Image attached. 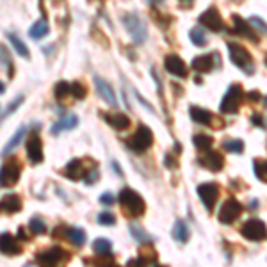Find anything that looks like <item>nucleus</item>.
I'll return each instance as SVG.
<instances>
[{
  "label": "nucleus",
  "instance_id": "1",
  "mask_svg": "<svg viewBox=\"0 0 267 267\" xmlns=\"http://www.w3.org/2000/svg\"><path fill=\"white\" fill-rule=\"evenodd\" d=\"M118 201L123 208V214L132 219L143 218L144 212H146V203H144L143 196L130 187L121 189L120 194H118Z\"/></svg>",
  "mask_w": 267,
  "mask_h": 267
},
{
  "label": "nucleus",
  "instance_id": "12",
  "mask_svg": "<svg viewBox=\"0 0 267 267\" xmlns=\"http://www.w3.org/2000/svg\"><path fill=\"white\" fill-rule=\"evenodd\" d=\"M191 66L196 70L198 73H210L216 66H221V57H219L218 52H210L205 54V56H198L192 59Z\"/></svg>",
  "mask_w": 267,
  "mask_h": 267
},
{
  "label": "nucleus",
  "instance_id": "47",
  "mask_svg": "<svg viewBox=\"0 0 267 267\" xmlns=\"http://www.w3.org/2000/svg\"><path fill=\"white\" fill-rule=\"evenodd\" d=\"M251 123L255 125V127L262 128V130L265 128V120H263V116H262L260 113H255V114H253V116H251Z\"/></svg>",
  "mask_w": 267,
  "mask_h": 267
},
{
  "label": "nucleus",
  "instance_id": "16",
  "mask_svg": "<svg viewBox=\"0 0 267 267\" xmlns=\"http://www.w3.org/2000/svg\"><path fill=\"white\" fill-rule=\"evenodd\" d=\"M87 170H89V166H86V161H82V158H73V161H70L68 164L64 166L63 175L66 178H70V180L79 182L84 178Z\"/></svg>",
  "mask_w": 267,
  "mask_h": 267
},
{
  "label": "nucleus",
  "instance_id": "31",
  "mask_svg": "<svg viewBox=\"0 0 267 267\" xmlns=\"http://www.w3.org/2000/svg\"><path fill=\"white\" fill-rule=\"evenodd\" d=\"M93 251L94 255H113V242L109 239H96L93 242Z\"/></svg>",
  "mask_w": 267,
  "mask_h": 267
},
{
  "label": "nucleus",
  "instance_id": "5",
  "mask_svg": "<svg viewBox=\"0 0 267 267\" xmlns=\"http://www.w3.org/2000/svg\"><path fill=\"white\" fill-rule=\"evenodd\" d=\"M242 100H244V91H242L241 84H232L226 91V94L223 96L219 111L223 114H237L239 109L242 105Z\"/></svg>",
  "mask_w": 267,
  "mask_h": 267
},
{
  "label": "nucleus",
  "instance_id": "40",
  "mask_svg": "<svg viewBox=\"0 0 267 267\" xmlns=\"http://www.w3.org/2000/svg\"><path fill=\"white\" fill-rule=\"evenodd\" d=\"M29 230L32 233H36V235H43V233H46V223L39 218H30Z\"/></svg>",
  "mask_w": 267,
  "mask_h": 267
},
{
  "label": "nucleus",
  "instance_id": "42",
  "mask_svg": "<svg viewBox=\"0 0 267 267\" xmlns=\"http://www.w3.org/2000/svg\"><path fill=\"white\" fill-rule=\"evenodd\" d=\"M96 221H98V225H102V226H114V223H116V216H114L113 212L103 210L98 214Z\"/></svg>",
  "mask_w": 267,
  "mask_h": 267
},
{
  "label": "nucleus",
  "instance_id": "54",
  "mask_svg": "<svg viewBox=\"0 0 267 267\" xmlns=\"http://www.w3.org/2000/svg\"><path fill=\"white\" fill-rule=\"evenodd\" d=\"M249 207H251V210H256V208H258V201H256V199H253Z\"/></svg>",
  "mask_w": 267,
  "mask_h": 267
},
{
  "label": "nucleus",
  "instance_id": "10",
  "mask_svg": "<svg viewBox=\"0 0 267 267\" xmlns=\"http://www.w3.org/2000/svg\"><path fill=\"white\" fill-rule=\"evenodd\" d=\"M198 196H199V199H201V203L205 205L208 214H212L216 203H218V198H219V185L214 184V182L199 184L198 185Z\"/></svg>",
  "mask_w": 267,
  "mask_h": 267
},
{
  "label": "nucleus",
  "instance_id": "6",
  "mask_svg": "<svg viewBox=\"0 0 267 267\" xmlns=\"http://www.w3.org/2000/svg\"><path fill=\"white\" fill-rule=\"evenodd\" d=\"M22 175V162L18 158L11 157L0 168V187H13L18 184Z\"/></svg>",
  "mask_w": 267,
  "mask_h": 267
},
{
  "label": "nucleus",
  "instance_id": "33",
  "mask_svg": "<svg viewBox=\"0 0 267 267\" xmlns=\"http://www.w3.org/2000/svg\"><path fill=\"white\" fill-rule=\"evenodd\" d=\"M189 38H191V41L194 43L196 46H205L208 43V38H207V34H205L203 27H194V29H191Z\"/></svg>",
  "mask_w": 267,
  "mask_h": 267
},
{
  "label": "nucleus",
  "instance_id": "17",
  "mask_svg": "<svg viewBox=\"0 0 267 267\" xmlns=\"http://www.w3.org/2000/svg\"><path fill=\"white\" fill-rule=\"evenodd\" d=\"M22 246L16 241V237H13L9 232L0 233V253L8 256H18L22 255Z\"/></svg>",
  "mask_w": 267,
  "mask_h": 267
},
{
  "label": "nucleus",
  "instance_id": "30",
  "mask_svg": "<svg viewBox=\"0 0 267 267\" xmlns=\"http://www.w3.org/2000/svg\"><path fill=\"white\" fill-rule=\"evenodd\" d=\"M223 150L228 151V153L241 155L244 153V141L235 139V137H228V139L223 141Z\"/></svg>",
  "mask_w": 267,
  "mask_h": 267
},
{
  "label": "nucleus",
  "instance_id": "19",
  "mask_svg": "<svg viewBox=\"0 0 267 267\" xmlns=\"http://www.w3.org/2000/svg\"><path fill=\"white\" fill-rule=\"evenodd\" d=\"M189 114H191V120L198 125H205V127H214L216 128V118L205 107H198V105H191L189 107Z\"/></svg>",
  "mask_w": 267,
  "mask_h": 267
},
{
  "label": "nucleus",
  "instance_id": "11",
  "mask_svg": "<svg viewBox=\"0 0 267 267\" xmlns=\"http://www.w3.org/2000/svg\"><path fill=\"white\" fill-rule=\"evenodd\" d=\"M198 164L201 166V168H205V170L212 171V173H219V171H223V168H225V157H223L219 151H214L208 148V150H203L199 153Z\"/></svg>",
  "mask_w": 267,
  "mask_h": 267
},
{
  "label": "nucleus",
  "instance_id": "56",
  "mask_svg": "<svg viewBox=\"0 0 267 267\" xmlns=\"http://www.w3.org/2000/svg\"><path fill=\"white\" fill-rule=\"evenodd\" d=\"M150 2H153V4H157V2H164V0H150Z\"/></svg>",
  "mask_w": 267,
  "mask_h": 267
},
{
  "label": "nucleus",
  "instance_id": "48",
  "mask_svg": "<svg viewBox=\"0 0 267 267\" xmlns=\"http://www.w3.org/2000/svg\"><path fill=\"white\" fill-rule=\"evenodd\" d=\"M164 166L168 168V170H177V168H178V162H177V158H173V155L168 153V155L164 157Z\"/></svg>",
  "mask_w": 267,
  "mask_h": 267
},
{
  "label": "nucleus",
  "instance_id": "41",
  "mask_svg": "<svg viewBox=\"0 0 267 267\" xmlns=\"http://www.w3.org/2000/svg\"><path fill=\"white\" fill-rule=\"evenodd\" d=\"M54 94H56L57 100H64L70 94V84L66 80H59L54 87Z\"/></svg>",
  "mask_w": 267,
  "mask_h": 267
},
{
  "label": "nucleus",
  "instance_id": "13",
  "mask_svg": "<svg viewBox=\"0 0 267 267\" xmlns=\"http://www.w3.org/2000/svg\"><path fill=\"white\" fill-rule=\"evenodd\" d=\"M198 22L203 27H207L208 30H212V32H221V30H225V20H223V16L219 15V11L216 8H208L205 13H201Z\"/></svg>",
  "mask_w": 267,
  "mask_h": 267
},
{
  "label": "nucleus",
  "instance_id": "28",
  "mask_svg": "<svg viewBox=\"0 0 267 267\" xmlns=\"http://www.w3.org/2000/svg\"><path fill=\"white\" fill-rule=\"evenodd\" d=\"M25 132H27V128L22 125V127H20L18 130L15 132V136H13L11 139H9V143L6 144L4 148H2V155H9V153H13V151H15L16 148L20 146V143H22L23 137H25Z\"/></svg>",
  "mask_w": 267,
  "mask_h": 267
},
{
  "label": "nucleus",
  "instance_id": "3",
  "mask_svg": "<svg viewBox=\"0 0 267 267\" xmlns=\"http://www.w3.org/2000/svg\"><path fill=\"white\" fill-rule=\"evenodd\" d=\"M128 150H132L134 153H144L148 148H151L153 144V132L146 125H139L137 130L125 141Z\"/></svg>",
  "mask_w": 267,
  "mask_h": 267
},
{
  "label": "nucleus",
  "instance_id": "23",
  "mask_svg": "<svg viewBox=\"0 0 267 267\" xmlns=\"http://www.w3.org/2000/svg\"><path fill=\"white\" fill-rule=\"evenodd\" d=\"M157 263H158L157 253H155V249L150 244H146V248L141 249L137 258L128 260V265H157Z\"/></svg>",
  "mask_w": 267,
  "mask_h": 267
},
{
  "label": "nucleus",
  "instance_id": "39",
  "mask_svg": "<svg viewBox=\"0 0 267 267\" xmlns=\"http://www.w3.org/2000/svg\"><path fill=\"white\" fill-rule=\"evenodd\" d=\"M253 171H255V177L258 178L262 184H265L267 182L265 158H255V161H253Z\"/></svg>",
  "mask_w": 267,
  "mask_h": 267
},
{
  "label": "nucleus",
  "instance_id": "44",
  "mask_svg": "<svg viewBox=\"0 0 267 267\" xmlns=\"http://www.w3.org/2000/svg\"><path fill=\"white\" fill-rule=\"evenodd\" d=\"M151 15H153V18H155V22H157V25L158 27H170L171 25V22H173V18H171V16H166V15H158V11L157 9H153V13H151Z\"/></svg>",
  "mask_w": 267,
  "mask_h": 267
},
{
  "label": "nucleus",
  "instance_id": "8",
  "mask_svg": "<svg viewBox=\"0 0 267 267\" xmlns=\"http://www.w3.org/2000/svg\"><path fill=\"white\" fill-rule=\"evenodd\" d=\"M70 260V253L64 251L61 246H54L48 249H41L36 253V262L41 265H59V263H66Z\"/></svg>",
  "mask_w": 267,
  "mask_h": 267
},
{
  "label": "nucleus",
  "instance_id": "36",
  "mask_svg": "<svg viewBox=\"0 0 267 267\" xmlns=\"http://www.w3.org/2000/svg\"><path fill=\"white\" fill-rule=\"evenodd\" d=\"M84 263H89V265H114L116 260L113 255H96L91 256V258H84Z\"/></svg>",
  "mask_w": 267,
  "mask_h": 267
},
{
  "label": "nucleus",
  "instance_id": "18",
  "mask_svg": "<svg viewBox=\"0 0 267 267\" xmlns=\"http://www.w3.org/2000/svg\"><path fill=\"white\" fill-rule=\"evenodd\" d=\"M232 22H233V29L230 30L232 34H239V36H246L249 38L253 43H258V38H256V32L253 30V27L249 25L246 20H242L239 15H233L232 16Z\"/></svg>",
  "mask_w": 267,
  "mask_h": 267
},
{
  "label": "nucleus",
  "instance_id": "20",
  "mask_svg": "<svg viewBox=\"0 0 267 267\" xmlns=\"http://www.w3.org/2000/svg\"><path fill=\"white\" fill-rule=\"evenodd\" d=\"M94 87H96V93L98 96L102 98L103 102L109 103V105H116L118 100H116V93H114L113 86H111L107 80L100 79V77H94Z\"/></svg>",
  "mask_w": 267,
  "mask_h": 267
},
{
  "label": "nucleus",
  "instance_id": "15",
  "mask_svg": "<svg viewBox=\"0 0 267 267\" xmlns=\"http://www.w3.org/2000/svg\"><path fill=\"white\" fill-rule=\"evenodd\" d=\"M27 157L32 164H41L45 155H43V141L38 136V132H32L27 141Z\"/></svg>",
  "mask_w": 267,
  "mask_h": 267
},
{
  "label": "nucleus",
  "instance_id": "53",
  "mask_svg": "<svg viewBox=\"0 0 267 267\" xmlns=\"http://www.w3.org/2000/svg\"><path fill=\"white\" fill-rule=\"evenodd\" d=\"M18 235H20L22 241H29V237H27V233H25V230L23 228H18Z\"/></svg>",
  "mask_w": 267,
  "mask_h": 267
},
{
  "label": "nucleus",
  "instance_id": "27",
  "mask_svg": "<svg viewBox=\"0 0 267 267\" xmlns=\"http://www.w3.org/2000/svg\"><path fill=\"white\" fill-rule=\"evenodd\" d=\"M64 239H68L70 242H72L75 248H82L84 244H86V239H87V235H86V232H84L82 228H68L66 230V237Z\"/></svg>",
  "mask_w": 267,
  "mask_h": 267
},
{
  "label": "nucleus",
  "instance_id": "9",
  "mask_svg": "<svg viewBox=\"0 0 267 267\" xmlns=\"http://www.w3.org/2000/svg\"><path fill=\"white\" fill-rule=\"evenodd\" d=\"M265 233L267 228L262 219H249L241 226V235L253 242H262L265 239Z\"/></svg>",
  "mask_w": 267,
  "mask_h": 267
},
{
  "label": "nucleus",
  "instance_id": "58",
  "mask_svg": "<svg viewBox=\"0 0 267 267\" xmlns=\"http://www.w3.org/2000/svg\"><path fill=\"white\" fill-rule=\"evenodd\" d=\"M87 2H93V0H87ZM102 2H105V0H102Z\"/></svg>",
  "mask_w": 267,
  "mask_h": 267
},
{
  "label": "nucleus",
  "instance_id": "45",
  "mask_svg": "<svg viewBox=\"0 0 267 267\" xmlns=\"http://www.w3.org/2000/svg\"><path fill=\"white\" fill-rule=\"evenodd\" d=\"M248 23L253 27V29H258L262 34H265V22H263L262 18H258V16H251Z\"/></svg>",
  "mask_w": 267,
  "mask_h": 267
},
{
  "label": "nucleus",
  "instance_id": "57",
  "mask_svg": "<svg viewBox=\"0 0 267 267\" xmlns=\"http://www.w3.org/2000/svg\"><path fill=\"white\" fill-rule=\"evenodd\" d=\"M180 2H184V4H189V2H192V0H180Z\"/></svg>",
  "mask_w": 267,
  "mask_h": 267
},
{
  "label": "nucleus",
  "instance_id": "37",
  "mask_svg": "<svg viewBox=\"0 0 267 267\" xmlns=\"http://www.w3.org/2000/svg\"><path fill=\"white\" fill-rule=\"evenodd\" d=\"M0 63H2V64H6V66H8V70H9V77H13V75H15V64H13L11 52H9V50H8V46H6V45H2V43H0Z\"/></svg>",
  "mask_w": 267,
  "mask_h": 267
},
{
  "label": "nucleus",
  "instance_id": "21",
  "mask_svg": "<svg viewBox=\"0 0 267 267\" xmlns=\"http://www.w3.org/2000/svg\"><path fill=\"white\" fill-rule=\"evenodd\" d=\"M23 207V201L18 194H6L0 199V214H16Z\"/></svg>",
  "mask_w": 267,
  "mask_h": 267
},
{
  "label": "nucleus",
  "instance_id": "26",
  "mask_svg": "<svg viewBox=\"0 0 267 267\" xmlns=\"http://www.w3.org/2000/svg\"><path fill=\"white\" fill-rule=\"evenodd\" d=\"M128 232H130L132 237L136 239L137 242H141V244H151V242H153V237H151L146 230H143V226H139L137 223H130V225H128Z\"/></svg>",
  "mask_w": 267,
  "mask_h": 267
},
{
  "label": "nucleus",
  "instance_id": "51",
  "mask_svg": "<svg viewBox=\"0 0 267 267\" xmlns=\"http://www.w3.org/2000/svg\"><path fill=\"white\" fill-rule=\"evenodd\" d=\"M134 94H136V98H137V100H139V102H141V103H143V105H144V107H146V109H148V111H150V113H155V111H153V105H151V103H150V102H146V100H144V98H143V96H141V94H139V93H137V91H134Z\"/></svg>",
  "mask_w": 267,
  "mask_h": 267
},
{
  "label": "nucleus",
  "instance_id": "52",
  "mask_svg": "<svg viewBox=\"0 0 267 267\" xmlns=\"http://www.w3.org/2000/svg\"><path fill=\"white\" fill-rule=\"evenodd\" d=\"M113 170L116 171V173L120 175V177H123V170H121V168H120V164H118L116 161H113Z\"/></svg>",
  "mask_w": 267,
  "mask_h": 267
},
{
  "label": "nucleus",
  "instance_id": "22",
  "mask_svg": "<svg viewBox=\"0 0 267 267\" xmlns=\"http://www.w3.org/2000/svg\"><path fill=\"white\" fill-rule=\"evenodd\" d=\"M100 116L105 120V123H109L113 128H116L118 132L127 130L130 127V118L123 113H100Z\"/></svg>",
  "mask_w": 267,
  "mask_h": 267
},
{
  "label": "nucleus",
  "instance_id": "35",
  "mask_svg": "<svg viewBox=\"0 0 267 267\" xmlns=\"http://www.w3.org/2000/svg\"><path fill=\"white\" fill-rule=\"evenodd\" d=\"M70 94H72L75 100H84L87 96V86L82 80H75L73 84H70Z\"/></svg>",
  "mask_w": 267,
  "mask_h": 267
},
{
  "label": "nucleus",
  "instance_id": "34",
  "mask_svg": "<svg viewBox=\"0 0 267 267\" xmlns=\"http://www.w3.org/2000/svg\"><path fill=\"white\" fill-rule=\"evenodd\" d=\"M23 102H25V96H23V94H18V96H16L15 100H13V102L9 103L8 107H6V109H4V113L0 114V121L8 120V118L11 116V114H15L16 111L20 109V105H22Z\"/></svg>",
  "mask_w": 267,
  "mask_h": 267
},
{
  "label": "nucleus",
  "instance_id": "43",
  "mask_svg": "<svg viewBox=\"0 0 267 267\" xmlns=\"http://www.w3.org/2000/svg\"><path fill=\"white\" fill-rule=\"evenodd\" d=\"M98 178H100V173H98V168L96 166H91L89 170L86 171V175H84L82 180L86 182L87 185H94L98 182Z\"/></svg>",
  "mask_w": 267,
  "mask_h": 267
},
{
  "label": "nucleus",
  "instance_id": "14",
  "mask_svg": "<svg viewBox=\"0 0 267 267\" xmlns=\"http://www.w3.org/2000/svg\"><path fill=\"white\" fill-rule=\"evenodd\" d=\"M164 68H166V72L171 73L173 77H178V79H187V75H189L187 64H185L184 59L178 57L177 54H170V56H166Z\"/></svg>",
  "mask_w": 267,
  "mask_h": 267
},
{
  "label": "nucleus",
  "instance_id": "25",
  "mask_svg": "<svg viewBox=\"0 0 267 267\" xmlns=\"http://www.w3.org/2000/svg\"><path fill=\"white\" fill-rule=\"evenodd\" d=\"M173 239L177 242H180V244H185V242H189V239H191V232H189V226L187 223L184 221V219H177L173 225Z\"/></svg>",
  "mask_w": 267,
  "mask_h": 267
},
{
  "label": "nucleus",
  "instance_id": "29",
  "mask_svg": "<svg viewBox=\"0 0 267 267\" xmlns=\"http://www.w3.org/2000/svg\"><path fill=\"white\" fill-rule=\"evenodd\" d=\"M48 32H50V27H48V22H46V20H38V22L29 29L30 39H36V41L45 38Z\"/></svg>",
  "mask_w": 267,
  "mask_h": 267
},
{
  "label": "nucleus",
  "instance_id": "49",
  "mask_svg": "<svg viewBox=\"0 0 267 267\" xmlns=\"http://www.w3.org/2000/svg\"><path fill=\"white\" fill-rule=\"evenodd\" d=\"M246 98H248L249 102H260V100H263V96H262L260 91H249V93L246 94Z\"/></svg>",
  "mask_w": 267,
  "mask_h": 267
},
{
  "label": "nucleus",
  "instance_id": "38",
  "mask_svg": "<svg viewBox=\"0 0 267 267\" xmlns=\"http://www.w3.org/2000/svg\"><path fill=\"white\" fill-rule=\"evenodd\" d=\"M8 38H9V41L13 43V46H15L16 52H18V56H22L23 59H29V48H27L25 43H23L16 34H13V32H9Z\"/></svg>",
  "mask_w": 267,
  "mask_h": 267
},
{
  "label": "nucleus",
  "instance_id": "2",
  "mask_svg": "<svg viewBox=\"0 0 267 267\" xmlns=\"http://www.w3.org/2000/svg\"><path fill=\"white\" fill-rule=\"evenodd\" d=\"M121 23L123 27L127 29V32L132 36V41L136 45H143L146 41V36H148V29H146V23L143 22L137 13H127V15L121 16Z\"/></svg>",
  "mask_w": 267,
  "mask_h": 267
},
{
  "label": "nucleus",
  "instance_id": "32",
  "mask_svg": "<svg viewBox=\"0 0 267 267\" xmlns=\"http://www.w3.org/2000/svg\"><path fill=\"white\" fill-rule=\"evenodd\" d=\"M192 144H194L199 151L208 150V148H212V144H214V137L207 136V134H194V137H192Z\"/></svg>",
  "mask_w": 267,
  "mask_h": 267
},
{
  "label": "nucleus",
  "instance_id": "46",
  "mask_svg": "<svg viewBox=\"0 0 267 267\" xmlns=\"http://www.w3.org/2000/svg\"><path fill=\"white\" fill-rule=\"evenodd\" d=\"M114 201H116V196L113 194V192H103L102 196H100V203L102 205H107V207H111V205L114 203Z\"/></svg>",
  "mask_w": 267,
  "mask_h": 267
},
{
  "label": "nucleus",
  "instance_id": "50",
  "mask_svg": "<svg viewBox=\"0 0 267 267\" xmlns=\"http://www.w3.org/2000/svg\"><path fill=\"white\" fill-rule=\"evenodd\" d=\"M66 230H68V226H64V225L57 226V228L54 230V237H56V239L66 237Z\"/></svg>",
  "mask_w": 267,
  "mask_h": 267
},
{
  "label": "nucleus",
  "instance_id": "4",
  "mask_svg": "<svg viewBox=\"0 0 267 267\" xmlns=\"http://www.w3.org/2000/svg\"><path fill=\"white\" fill-rule=\"evenodd\" d=\"M228 54H230V61H232L239 70L246 72L248 75L255 73V63H253L251 54L246 50V46L230 41L228 43Z\"/></svg>",
  "mask_w": 267,
  "mask_h": 267
},
{
  "label": "nucleus",
  "instance_id": "24",
  "mask_svg": "<svg viewBox=\"0 0 267 267\" xmlns=\"http://www.w3.org/2000/svg\"><path fill=\"white\" fill-rule=\"evenodd\" d=\"M77 125H79V116H77V114H68V116H64V118H61V120H57L56 123L52 125L50 132H52L54 136H59L61 132L72 130V128H75Z\"/></svg>",
  "mask_w": 267,
  "mask_h": 267
},
{
  "label": "nucleus",
  "instance_id": "7",
  "mask_svg": "<svg viewBox=\"0 0 267 267\" xmlns=\"http://www.w3.org/2000/svg\"><path fill=\"white\" fill-rule=\"evenodd\" d=\"M242 212H244V205H242L241 201H237L235 198H230L221 205L218 219L221 225H232V223H235L241 218Z\"/></svg>",
  "mask_w": 267,
  "mask_h": 267
},
{
  "label": "nucleus",
  "instance_id": "55",
  "mask_svg": "<svg viewBox=\"0 0 267 267\" xmlns=\"http://www.w3.org/2000/svg\"><path fill=\"white\" fill-rule=\"evenodd\" d=\"M4 91H6V86H4V82L0 80V93H4Z\"/></svg>",
  "mask_w": 267,
  "mask_h": 267
}]
</instances>
